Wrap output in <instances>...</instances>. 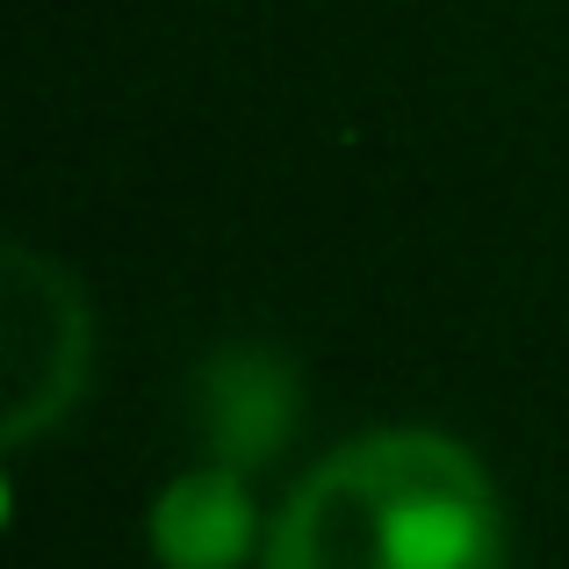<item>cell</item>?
Segmentation results:
<instances>
[{
    "instance_id": "277c9868",
    "label": "cell",
    "mask_w": 569,
    "mask_h": 569,
    "mask_svg": "<svg viewBox=\"0 0 569 569\" xmlns=\"http://www.w3.org/2000/svg\"><path fill=\"white\" fill-rule=\"evenodd\" d=\"M144 548L159 569H260L267 512L252 498V476L217 461L167 476L144 505Z\"/></svg>"
},
{
    "instance_id": "6da1fadb",
    "label": "cell",
    "mask_w": 569,
    "mask_h": 569,
    "mask_svg": "<svg viewBox=\"0 0 569 569\" xmlns=\"http://www.w3.org/2000/svg\"><path fill=\"white\" fill-rule=\"evenodd\" d=\"M512 527L483 455L440 426H376L310 461L267 519L260 569H505Z\"/></svg>"
},
{
    "instance_id": "7a4b0ae2",
    "label": "cell",
    "mask_w": 569,
    "mask_h": 569,
    "mask_svg": "<svg viewBox=\"0 0 569 569\" xmlns=\"http://www.w3.org/2000/svg\"><path fill=\"white\" fill-rule=\"evenodd\" d=\"M94 368L87 296L51 252L14 238L0 252V440L22 455L51 426H66Z\"/></svg>"
},
{
    "instance_id": "3957f363",
    "label": "cell",
    "mask_w": 569,
    "mask_h": 569,
    "mask_svg": "<svg viewBox=\"0 0 569 569\" xmlns=\"http://www.w3.org/2000/svg\"><path fill=\"white\" fill-rule=\"evenodd\" d=\"M188 411H194V440L202 461L238 476H260L281 447L296 440V418H303V382L296 361L260 339H231L217 347L188 382Z\"/></svg>"
}]
</instances>
